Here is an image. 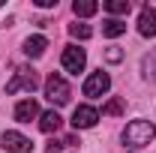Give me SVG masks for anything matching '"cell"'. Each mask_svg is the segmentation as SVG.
Masks as SVG:
<instances>
[{
  "label": "cell",
  "mask_w": 156,
  "mask_h": 153,
  "mask_svg": "<svg viewBox=\"0 0 156 153\" xmlns=\"http://www.w3.org/2000/svg\"><path fill=\"white\" fill-rule=\"evenodd\" d=\"M153 138H156V126L150 120H132V123H126V129H123V144H129L132 150L147 147Z\"/></svg>",
  "instance_id": "1"
},
{
  "label": "cell",
  "mask_w": 156,
  "mask_h": 153,
  "mask_svg": "<svg viewBox=\"0 0 156 153\" xmlns=\"http://www.w3.org/2000/svg\"><path fill=\"white\" fill-rule=\"evenodd\" d=\"M45 96H48V102L51 105H66L69 102V96H72V90H69V84L63 81V75H57V72H51L48 75V81H45Z\"/></svg>",
  "instance_id": "2"
},
{
  "label": "cell",
  "mask_w": 156,
  "mask_h": 153,
  "mask_svg": "<svg viewBox=\"0 0 156 153\" xmlns=\"http://www.w3.org/2000/svg\"><path fill=\"white\" fill-rule=\"evenodd\" d=\"M0 147L6 153H33V141L27 138V135H21V132H3L0 135Z\"/></svg>",
  "instance_id": "3"
},
{
  "label": "cell",
  "mask_w": 156,
  "mask_h": 153,
  "mask_svg": "<svg viewBox=\"0 0 156 153\" xmlns=\"http://www.w3.org/2000/svg\"><path fill=\"white\" fill-rule=\"evenodd\" d=\"M39 87V78L33 69H18L15 75H12V81L6 84V93H18V90H27V93H33Z\"/></svg>",
  "instance_id": "4"
},
{
  "label": "cell",
  "mask_w": 156,
  "mask_h": 153,
  "mask_svg": "<svg viewBox=\"0 0 156 153\" xmlns=\"http://www.w3.org/2000/svg\"><path fill=\"white\" fill-rule=\"evenodd\" d=\"M60 63H63V69H66V72L78 75V72L87 66V54H84V48H78V45H66V48H63Z\"/></svg>",
  "instance_id": "5"
},
{
  "label": "cell",
  "mask_w": 156,
  "mask_h": 153,
  "mask_svg": "<svg viewBox=\"0 0 156 153\" xmlns=\"http://www.w3.org/2000/svg\"><path fill=\"white\" fill-rule=\"evenodd\" d=\"M108 87H111V78H108V72H90L87 75V81H84V96H90V99H99L102 93H108Z\"/></svg>",
  "instance_id": "6"
},
{
  "label": "cell",
  "mask_w": 156,
  "mask_h": 153,
  "mask_svg": "<svg viewBox=\"0 0 156 153\" xmlns=\"http://www.w3.org/2000/svg\"><path fill=\"white\" fill-rule=\"evenodd\" d=\"M96 120H99V111L93 105H78L72 111V126L75 129H90V126H96Z\"/></svg>",
  "instance_id": "7"
},
{
  "label": "cell",
  "mask_w": 156,
  "mask_h": 153,
  "mask_svg": "<svg viewBox=\"0 0 156 153\" xmlns=\"http://www.w3.org/2000/svg\"><path fill=\"white\" fill-rule=\"evenodd\" d=\"M138 33L147 39H156V9L153 6H144L141 15H138Z\"/></svg>",
  "instance_id": "8"
},
{
  "label": "cell",
  "mask_w": 156,
  "mask_h": 153,
  "mask_svg": "<svg viewBox=\"0 0 156 153\" xmlns=\"http://www.w3.org/2000/svg\"><path fill=\"white\" fill-rule=\"evenodd\" d=\"M39 117V105L33 99H21L18 105H15V120L18 123H30V120H36Z\"/></svg>",
  "instance_id": "9"
},
{
  "label": "cell",
  "mask_w": 156,
  "mask_h": 153,
  "mask_svg": "<svg viewBox=\"0 0 156 153\" xmlns=\"http://www.w3.org/2000/svg\"><path fill=\"white\" fill-rule=\"evenodd\" d=\"M45 48H48V39H45V36H30V39H24V54H27V57H42V54H45Z\"/></svg>",
  "instance_id": "10"
},
{
  "label": "cell",
  "mask_w": 156,
  "mask_h": 153,
  "mask_svg": "<svg viewBox=\"0 0 156 153\" xmlns=\"http://www.w3.org/2000/svg\"><path fill=\"white\" fill-rule=\"evenodd\" d=\"M123 33H126V21H120V18H108V21H102V36L117 39V36H123Z\"/></svg>",
  "instance_id": "11"
},
{
  "label": "cell",
  "mask_w": 156,
  "mask_h": 153,
  "mask_svg": "<svg viewBox=\"0 0 156 153\" xmlns=\"http://www.w3.org/2000/svg\"><path fill=\"white\" fill-rule=\"evenodd\" d=\"M72 12H75L78 18H90V15L99 12V3L96 0H75V3H72Z\"/></svg>",
  "instance_id": "12"
},
{
  "label": "cell",
  "mask_w": 156,
  "mask_h": 153,
  "mask_svg": "<svg viewBox=\"0 0 156 153\" xmlns=\"http://www.w3.org/2000/svg\"><path fill=\"white\" fill-rule=\"evenodd\" d=\"M102 114L105 117H117V114H126V99L123 96H111L105 105H102Z\"/></svg>",
  "instance_id": "13"
},
{
  "label": "cell",
  "mask_w": 156,
  "mask_h": 153,
  "mask_svg": "<svg viewBox=\"0 0 156 153\" xmlns=\"http://www.w3.org/2000/svg\"><path fill=\"white\" fill-rule=\"evenodd\" d=\"M60 126H63V120H60L57 111H45V114L39 117V129L42 132H57Z\"/></svg>",
  "instance_id": "14"
},
{
  "label": "cell",
  "mask_w": 156,
  "mask_h": 153,
  "mask_svg": "<svg viewBox=\"0 0 156 153\" xmlns=\"http://www.w3.org/2000/svg\"><path fill=\"white\" fill-rule=\"evenodd\" d=\"M129 9H132L129 0H105V12L111 15H129Z\"/></svg>",
  "instance_id": "15"
},
{
  "label": "cell",
  "mask_w": 156,
  "mask_h": 153,
  "mask_svg": "<svg viewBox=\"0 0 156 153\" xmlns=\"http://www.w3.org/2000/svg\"><path fill=\"white\" fill-rule=\"evenodd\" d=\"M141 72H144V78L156 81V51L144 54V60H141Z\"/></svg>",
  "instance_id": "16"
},
{
  "label": "cell",
  "mask_w": 156,
  "mask_h": 153,
  "mask_svg": "<svg viewBox=\"0 0 156 153\" xmlns=\"http://www.w3.org/2000/svg\"><path fill=\"white\" fill-rule=\"evenodd\" d=\"M69 33H72L75 39H90V36H93V27H90V24L75 21V24H69Z\"/></svg>",
  "instance_id": "17"
},
{
  "label": "cell",
  "mask_w": 156,
  "mask_h": 153,
  "mask_svg": "<svg viewBox=\"0 0 156 153\" xmlns=\"http://www.w3.org/2000/svg\"><path fill=\"white\" fill-rule=\"evenodd\" d=\"M105 60H108V63H120V60H123V51H120L117 45H111V48L105 51Z\"/></svg>",
  "instance_id": "18"
},
{
  "label": "cell",
  "mask_w": 156,
  "mask_h": 153,
  "mask_svg": "<svg viewBox=\"0 0 156 153\" xmlns=\"http://www.w3.org/2000/svg\"><path fill=\"white\" fill-rule=\"evenodd\" d=\"M63 150V141H51L48 147H45V153H60Z\"/></svg>",
  "instance_id": "19"
},
{
  "label": "cell",
  "mask_w": 156,
  "mask_h": 153,
  "mask_svg": "<svg viewBox=\"0 0 156 153\" xmlns=\"http://www.w3.org/2000/svg\"><path fill=\"white\" fill-rule=\"evenodd\" d=\"M36 6H42V9H51V6H57V0H36Z\"/></svg>",
  "instance_id": "20"
},
{
  "label": "cell",
  "mask_w": 156,
  "mask_h": 153,
  "mask_svg": "<svg viewBox=\"0 0 156 153\" xmlns=\"http://www.w3.org/2000/svg\"><path fill=\"white\" fill-rule=\"evenodd\" d=\"M0 6H3V3H0Z\"/></svg>",
  "instance_id": "21"
}]
</instances>
